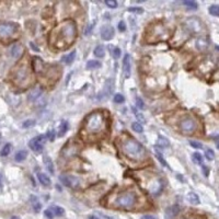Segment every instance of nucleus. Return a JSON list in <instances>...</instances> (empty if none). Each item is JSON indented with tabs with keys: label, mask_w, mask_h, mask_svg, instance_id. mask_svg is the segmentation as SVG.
<instances>
[{
	"label": "nucleus",
	"mask_w": 219,
	"mask_h": 219,
	"mask_svg": "<svg viewBox=\"0 0 219 219\" xmlns=\"http://www.w3.org/2000/svg\"><path fill=\"white\" fill-rule=\"evenodd\" d=\"M76 22L72 20H66L52 31L48 41L54 48L64 50V48L71 45L76 39Z\"/></svg>",
	"instance_id": "1"
},
{
	"label": "nucleus",
	"mask_w": 219,
	"mask_h": 219,
	"mask_svg": "<svg viewBox=\"0 0 219 219\" xmlns=\"http://www.w3.org/2000/svg\"><path fill=\"white\" fill-rule=\"evenodd\" d=\"M122 151L132 160H143L146 157V149L143 145L133 138H128L122 143Z\"/></svg>",
	"instance_id": "2"
},
{
	"label": "nucleus",
	"mask_w": 219,
	"mask_h": 219,
	"mask_svg": "<svg viewBox=\"0 0 219 219\" xmlns=\"http://www.w3.org/2000/svg\"><path fill=\"white\" fill-rule=\"evenodd\" d=\"M105 118L100 112L91 113L85 121V128L89 134H100L105 129Z\"/></svg>",
	"instance_id": "3"
},
{
	"label": "nucleus",
	"mask_w": 219,
	"mask_h": 219,
	"mask_svg": "<svg viewBox=\"0 0 219 219\" xmlns=\"http://www.w3.org/2000/svg\"><path fill=\"white\" fill-rule=\"evenodd\" d=\"M137 203V196L134 192L126 191L123 193L118 194L115 197V200L112 203V207L117 209H125V211H129V209L134 208L135 205Z\"/></svg>",
	"instance_id": "4"
},
{
	"label": "nucleus",
	"mask_w": 219,
	"mask_h": 219,
	"mask_svg": "<svg viewBox=\"0 0 219 219\" xmlns=\"http://www.w3.org/2000/svg\"><path fill=\"white\" fill-rule=\"evenodd\" d=\"M14 81L20 87H28L31 83V72L26 65H21L14 75Z\"/></svg>",
	"instance_id": "5"
},
{
	"label": "nucleus",
	"mask_w": 219,
	"mask_h": 219,
	"mask_svg": "<svg viewBox=\"0 0 219 219\" xmlns=\"http://www.w3.org/2000/svg\"><path fill=\"white\" fill-rule=\"evenodd\" d=\"M18 31L17 24L11 22H0V39H9Z\"/></svg>",
	"instance_id": "6"
},
{
	"label": "nucleus",
	"mask_w": 219,
	"mask_h": 219,
	"mask_svg": "<svg viewBox=\"0 0 219 219\" xmlns=\"http://www.w3.org/2000/svg\"><path fill=\"white\" fill-rule=\"evenodd\" d=\"M145 187L149 193L152 194V195H158V194L162 191L163 183H162V181H161V179L154 176L147 184H145Z\"/></svg>",
	"instance_id": "7"
},
{
	"label": "nucleus",
	"mask_w": 219,
	"mask_h": 219,
	"mask_svg": "<svg viewBox=\"0 0 219 219\" xmlns=\"http://www.w3.org/2000/svg\"><path fill=\"white\" fill-rule=\"evenodd\" d=\"M181 130L185 134H191L195 130L196 128V122L191 117H186V118L182 119L180 123Z\"/></svg>",
	"instance_id": "8"
},
{
	"label": "nucleus",
	"mask_w": 219,
	"mask_h": 219,
	"mask_svg": "<svg viewBox=\"0 0 219 219\" xmlns=\"http://www.w3.org/2000/svg\"><path fill=\"white\" fill-rule=\"evenodd\" d=\"M44 138H45V136L41 135V136H36V137H34L32 140H30L29 146H30L31 149H32L33 151H35V152H41L42 150H43Z\"/></svg>",
	"instance_id": "9"
},
{
	"label": "nucleus",
	"mask_w": 219,
	"mask_h": 219,
	"mask_svg": "<svg viewBox=\"0 0 219 219\" xmlns=\"http://www.w3.org/2000/svg\"><path fill=\"white\" fill-rule=\"evenodd\" d=\"M185 25H186V28L189 29L191 32H194V33H197L202 30V23H201L200 20L196 19V18H191V19L186 20Z\"/></svg>",
	"instance_id": "10"
},
{
	"label": "nucleus",
	"mask_w": 219,
	"mask_h": 219,
	"mask_svg": "<svg viewBox=\"0 0 219 219\" xmlns=\"http://www.w3.org/2000/svg\"><path fill=\"white\" fill-rule=\"evenodd\" d=\"M59 180H60V182L63 183L65 186H68V187L76 186L77 183H78V181H77L76 178L70 176V175H66V174H63V175L59 176Z\"/></svg>",
	"instance_id": "11"
},
{
	"label": "nucleus",
	"mask_w": 219,
	"mask_h": 219,
	"mask_svg": "<svg viewBox=\"0 0 219 219\" xmlns=\"http://www.w3.org/2000/svg\"><path fill=\"white\" fill-rule=\"evenodd\" d=\"M114 36V29L111 25H104L101 29V37L104 41H110Z\"/></svg>",
	"instance_id": "12"
},
{
	"label": "nucleus",
	"mask_w": 219,
	"mask_h": 219,
	"mask_svg": "<svg viewBox=\"0 0 219 219\" xmlns=\"http://www.w3.org/2000/svg\"><path fill=\"white\" fill-rule=\"evenodd\" d=\"M123 74L125 79H128L130 76V58L129 55H125L123 60Z\"/></svg>",
	"instance_id": "13"
},
{
	"label": "nucleus",
	"mask_w": 219,
	"mask_h": 219,
	"mask_svg": "<svg viewBox=\"0 0 219 219\" xmlns=\"http://www.w3.org/2000/svg\"><path fill=\"white\" fill-rule=\"evenodd\" d=\"M10 53L13 58H19V57H21L22 54H23V46H22L21 44H13V45L11 46Z\"/></svg>",
	"instance_id": "14"
},
{
	"label": "nucleus",
	"mask_w": 219,
	"mask_h": 219,
	"mask_svg": "<svg viewBox=\"0 0 219 219\" xmlns=\"http://www.w3.org/2000/svg\"><path fill=\"white\" fill-rule=\"evenodd\" d=\"M180 213V206L178 205H173V206H170L165 211V218L167 219H172L175 216H178V214Z\"/></svg>",
	"instance_id": "15"
},
{
	"label": "nucleus",
	"mask_w": 219,
	"mask_h": 219,
	"mask_svg": "<svg viewBox=\"0 0 219 219\" xmlns=\"http://www.w3.org/2000/svg\"><path fill=\"white\" fill-rule=\"evenodd\" d=\"M37 179H39V182H41V184H43L44 186H50V179L48 178L47 175H46L45 173H42V172H39V173H37Z\"/></svg>",
	"instance_id": "16"
},
{
	"label": "nucleus",
	"mask_w": 219,
	"mask_h": 219,
	"mask_svg": "<svg viewBox=\"0 0 219 219\" xmlns=\"http://www.w3.org/2000/svg\"><path fill=\"white\" fill-rule=\"evenodd\" d=\"M41 94H42V89H41V88H39V87L34 88V89L30 92V94H29V100H30V101L37 100V99L41 96Z\"/></svg>",
	"instance_id": "17"
},
{
	"label": "nucleus",
	"mask_w": 219,
	"mask_h": 219,
	"mask_svg": "<svg viewBox=\"0 0 219 219\" xmlns=\"http://www.w3.org/2000/svg\"><path fill=\"white\" fill-rule=\"evenodd\" d=\"M44 163H45L46 168L50 171V173H54V163H53V160L47 156H44Z\"/></svg>",
	"instance_id": "18"
},
{
	"label": "nucleus",
	"mask_w": 219,
	"mask_h": 219,
	"mask_svg": "<svg viewBox=\"0 0 219 219\" xmlns=\"http://www.w3.org/2000/svg\"><path fill=\"white\" fill-rule=\"evenodd\" d=\"M75 57H76V50H72L71 53H69V54L63 57V61L65 64H67V65H70L75 60Z\"/></svg>",
	"instance_id": "19"
},
{
	"label": "nucleus",
	"mask_w": 219,
	"mask_h": 219,
	"mask_svg": "<svg viewBox=\"0 0 219 219\" xmlns=\"http://www.w3.org/2000/svg\"><path fill=\"white\" fill-rule=\"evenodd\" d=\"M44 64H43V60L42 59H39V57H36V58H34V61H33V67H34V70L36 72H41L42 71V68H43Z\"/></svg>",
	"instance_id": "20"
},
{
	"label": "nucleus",
	"mask_w": 219,
	"mask_h": 219,
	"mask_svg": "<svg viewBox=\"0 0 219 219\" xmlns=\"http://www.w3.org/2000/svg\"><path fill=\"white\" fill-rule=\"evenodd\" d=\"M187 200H189V202L191 203V204L193 205H198L200 204V198H198V196L196 195L195 193H193V192H191V193L187 194Z\"/></svg>",
	"instance_id": "21"
},
{
	"label": "nucleus",
	"mask_w": 219,
	"mask_h": 219,
	"mask_svg": "<svg viewBox=\"0 0 219 219\" xmlns=\"http://www.w3.org/2000/svg\"><path fill=\"white\" fill-rule=\"evenodd\" d=\"M31 204H32L33 209H34V211H36V213H37V211H41L42 205H41V203L39 202L37 197H35V196H32V197H31Z\"/></svg>",
	"instance_id": "22"
},
{
	"label": "nucleus",
	"mask_w": 219,
	"mask_h": 219,
	"mask_svg": "<svg viewBox=\"0 0 219 219\" xmlns=\"http://www.w3.org/2000/svg\"><path fill=\"white\" fill-rule=\"evenodd\" d=\"M207 46H208L207 41L204 39H198L197 42H196V47H197L200 50H205L207 48Z\"/></svg>",
	"instance_id": "23"
},
{
	"label": "nucleus",
	"mask_w": 219,
	"mask_h": 219,
	"mask_svg": "<svg viewBox=\"0 0 219 219\" xmlns=\"http://www.w3.org/2000/svg\"><path fill=\"white\" fill-rule=\"evenodd\" d=\"M26 157H28V151H25V150H21V151H19L17 154H15L14 159H15V161H18V162H21V161L25 160Z\"/></svg>",
	"instance_id": "24"
},
{
	"label": "nucleus",
	"mask_w": 219,
	"mask_h": 219,
	"mask_svg": "<svg viewBox=\"0 0 219 219\" xmlns=\"http://www.w3.org/2000/svg\"><path fill=\"white\" fill-rule=\"evenodd\" d=\"M67 128H68L67 122H61L60 126H59V129H58V137H63L64 135L66 134V132H67Z\"/></svg>",
	"instance_id": "25"
},
{
	"label": "nucleus",
	"mask_w": 219,
	"mask_h": 219,
	"mask_svg": "<svg viewBox=\"0 0 219 219\" xmlns=\"http://www.w3.org/2000/svg\"><path fill=\"white\" fill-rule=\"evenodd\" d=\"M100 67H101V63L98 60H90L87 64L88 69H94V68H100Z\"/></svg>",
	"instance_id": "26"
},
{
	"label": "nucleus",
	"mask_w": 219,
	"mask_h": 219,
	"mask_svg": "<svg viewBox=\"0 0 219 219\" xmlns=\"http://www.w3.org/2000/svg\"><path fill=\"white\" fill-rule=\"evenodd\" d=\"M158 143L161 146V147H163V148H165V147H169L170 146V141L168 140L165 137H162V136H159V138H158Z\"/></svg>",
	"instance_id": "27"
},
{
	"label": "nucleus",
	"mask_w": 219,
	"mask_h": 219,
	"mask_svg": "<svg viewBox=\"0 0 219 219\" xmlns=\"http://www.w3.org/2000/svg\"><path fill=\"white\" fill-rule=\"evenodd\" d=\"M52 211H53V213H54V215H56V216H63L64 214H65L64 208H63V207H60V206L52 207Z\"/></svg>",
	"instance_id": "28"
},
{
	"label": "nucleus",
	"mask_w": 219,
	"mask_h": 219,
	"mask_svg": "<svg viewBox=\"0 0 219 219\" xmlns=\"http://www.w3.org/2000/svg\"><path fill=\"white\" fill-rule=\"evenodd\" d=\"M11 145L10 143H6V145L3 146V148H2V150H1V152H0V154H1L2 157H6V156H8L9 154H10V151H11Z\"/></svg>",
	"instance_id": "29"
},
{
	"label": "nucleus",
	"mask_w": 219,
	"mask_h": 219,
	"mask_svg": "<svg viewBox=\"0 0 219 219\" xmlns=\"http://www.w3.org/2000/svg\"><path fill=\"white\" fill-rule=\"evenodd\" d=\"M94 55H96V57H99V58L103 57L104 56V47H103L102 45L98 46V47L94 50Z\"/></svg>",
	"instance_id": "30"
},
{
	"label": "nucleus",
	"mask_w": 219,
	"mask_h": 219,
	"mask_svg": "<svg viewBox=\"0 0 219 219\" xmlns=\"http://www.w3.org/2000/svg\"><path fill=\"white\" fill-rule=\"evenodd\" d=\"M209 13L211 15H215V17H219V6L213 4V6L209 7Z\"/></svg>",
	"instance_id": "31"
},
{
	"label": "nucleus",
	"mask_w": 219,
	"mask_h": 219,
	"mask_svg": "<svg viewBox=\"0 0 219 219\" xmlns=\"http://www.w3.org/2000/svg\"><path fill=\"white\" fill-rule=\"evenodd\" d=\"M193 161L197 164H202L203 163V158H202V154H198V152H194L193 154Z\"/></svg>",
	"instance_id": "32"
},
{
	"label": "nucleus",
	"mask_w": 219,
	"mask_h": 219,
	"mask_svg": "<svg viewBox=\"0 0 219 219\" xmlns=\"http://www.w3.org/2000/svg\"><path fill=\"white\" fill-rule=\"evenodd\" d=\"M132 128H133V130L134 132H136V133H143V126H141V124L140 123H133L132 124Z\"/></svg>",
	"instance_id": "33"
},
{
	"label": "nucleus",
	"mask_w": 219,
	"mask_h": 219,
	"mask_svg": "<svg viewBox=\"0 0 219 219\" xmlns=\"http://www.w3.org/2000/svg\"><path fill=\"white\" fill-rule=\"evenodd\" d=\"M183 3L185 4V6L187 7V8H190V9H193V10H196L197 9V3H196L195 1H191V0H185Z\"/></svg>",
	"instance_id": "34"
},
{
	"label": "nucleus",
	"mask_w": 219,
	"mask_h": 219,
	"mask_svg": "<svg viewBox=\"0 0 219 219\" xmlns=\"http://www.w3.org/2000/svg\"><path fill=\"white\" fill-rule=\"evenodd\" d=\"M35 125V121L34 119H28L25 121L23 124H22V127L23 128H29V127H32V126Z\"/></svg>",
	"instance_id": "35"
},
{
	"label": "nucleus",
	"mask_w": 219,
	"mask_h": 219,
	"mask_svg": "<svg viewBox=\"0 0 219 219\" xmlns=\"http://www.w3.org/2000/svg\"><path fill=\"white\" fill-rule=\"evenodd\" d=\"M205 156H206V158L208 159V160H214V158H215V152L211 149H207L206 151H205Z\"/></svg>",
	"instance_id": "36"
},
{
	"label": "nucleus",
	"mask_w": 219,
	"mask_h": 219,
	"mask_svg": "<svg viewBox=\"0 0 219 219\" xmlns=\"http://www.w3.org/2000/svg\"><path fill=\"white\" fill-rule=\"evenodd\" d=\"M156 156H157V158H158V160L161 162V164H163L164 167H167V168H169V165H168V163L164 161V159L162 158V156H161V154L158 151V150H156Z\"/></svg>",
	"instance_id": "37"
},
{
	"label": "nucleus",
	"mask_w": 219,
	"mask_h": 219,
	"mask_svg": "<svg viewBox=\"0 0 219 219\" xmlns=\"http://www.w3.org/2000/svg\"><path fill=\"white\" fill-rule=\"evenodd\" d=\"M44 215H45V217L48 218V219H53V218H54V213H53L52 208H47V209H46V211H44Z\"/></svg>",
	"instance_id": "38"
},
{
	"label": "nucleus",
	"mask_w": 219,
	"mask_h": 219,
	"mask_svg": "<svg viewBox=\"0 0 219 219\" xmlns=\"http://www.w3.org/2000/svg\"><path fill=\"white\" fill-rule=\"evenodd\" d=\"M136 107H138V109H140V110H143V107H145V103H143V101L141 100L140 98L136 99Z\"/></svg>",
	"instance_id": "39"
},
{
	"label": "nucleus",
	"mask_w": 219,
	"mask_h": 219,
	"mask_svg": "<svg viewBox=\"0 0 219 219\" xmlns=\"http://www.w3.org/2000/svg\"><path fill=\"white\" fill-rule=\"evenodd\" d=\"M124 96H122V94H115V96H114V102H116V103H123L124 102Z\"/></svg>",
	"instance_id": "40"
},
{
	"label": "nucleus",
	"mask_w": 219,
	"mask_h": 219,
	"mask_svg": "<svg viewBox=\"0 0 219 219\" xmlns=\"http://www.w3.org/2000/svg\"><path fill=\"white\" fill-rule=\"evenodd\" d=\"M46 137H47V139L50 141H54V139H55V133H54V130H48L47 134H46Z\"/></svg>",
	"instance_id": "41"
},
{
	"label": "nucleus",
	"mask_w": 219,
	"mask_h": 219,
	"mask_svg": "<svg viewBox=\"0 0 219 219\" xmlns=\"http://www.w3.org/2000/svg\"><path fill=\"white\" fill-rule=\"evenodd\" d=\"M105 3H107V6L110 7V8H116L117 7V2L115 1V0H107Z\"/></svg>",
	"instance_id": "42"
},
{
	"label": "nucleus",
	"mask_w": 219,
	"mask_h": 219,
	"mask_svg": "<svg viewBox=\"0 0 219 219\" xmlns=\"http://www.w3.org/2000/svg\"><path fill=\"white\" fill-rule=\"evenodd\" d=\"M113 56H114V58H118L119 56H121V50L119 48H114L113 50Z\"/></svg>",
	"instance_id": "43"
},
{
	"label": "nucleus",
	"mask_w": 219,
	"mask_h": 219,
	"mask_svg": "<svg viewBox=\"0 0 219 219\" xmlns=\"http://www.w3.org/2000/svg\"><path fill=\"white\" fill-rule=\"evenodd\" d=\"M190 143H191V146H193L194 148H197V149H198V148H202V147H203L202 143H197V141H194V140H192Z\"/></svg>",
	"instance_id": "44"
},
{
	"label": "nucleus",
	"mask_w": 219,
	"mask_h": 219,
	"mask_svg": "<svg viewBox=\"0 0 219 219\" xmlns=\"http://www.w3.org/2000/svg\"><path fill=\"white\" fill-rule=\"evenodd\" d=\"M129 12H137V13H143V9L141 8H128Z\"/></svg>",
	"instance_id": "45"
},
{
	"label": "nucleus",
	"mask_w": 219,
	"mask_h": 219,
	"mask_svg": "<svg viewBox=\"0 0 219 219\" xmlns=\"http://www.w3.org/2000/svg\"><path fill=\"white\" fill-rule=\"evenodd\" d=\"M118 30L121 31V32H124V31L126 30V25H125V23H124L123 21H121L118 23Z\"/></svg>",
	"instance_id": "46"
},
{
	"label": "nucleus",
	"mask_w": 219,
	"mask_h": 219,
	"mask_svg": "<svg viewBox=\"0 0 219 219\" xmlns=\"http://www.w3.org/2000/svg\"><path fill=\"white\" fill-rule=\"evenodd\" d=\"M135 115H136V117H137V118H138V119H139V121H140V122H143H143L146 121V119H145V117L143 116V114H141V113H135Z\"/></svg>",
	"instance_id": "47"
},
{
	"label": "nucleus",
	"mask_w": 219,
	"mask_h": 219,
	"mask_svg": "<svg viewBox=\"0 0 219 219\" xmlns=\"http://www.w3.org/2000/svg\"><path fill=\"white\" fill-rule=\"evenodd\" d=\"M30 46H31V48H32V50H35V52H39V48H37L36 46H35L34 43H30Z\"/></svg>",
	"instance_id": "48"
},
{
	"label": "nucleus",
	"mask_w": 219,
	"mask_h": 219,
	"mask_svg": "<svg viewBox=\"0 0 219 219\" xmlns=\"http://www.w3.org/2000/svg\"><path fill=\"white\" fill-rule=\"evenodd\" d=\"M203 171H204L205 176L208 175V169H207V168H206V165H203Z\"/></svg>",
	"instance_id": "49"
},
{
	"label": "nucleus",
	"mask_w": 219,
	"mask_h": 219,
	"mask_svg": "<svg viewBox=\"0 0 219 219\" xmlns=\"http://www.w3.org/2000/svg\"><path fill=\"white\" fill-rule=\"evenodd\" d=\"M143 219H156L154 217V216H151V215H146V216H143Z\"/></svg>",
	"instance_id": "50"
},
{
	"label": "nucleus",
	"mask_w": 219,
	"mask_h": 219,
	"mask_svg": "<svg viewBox=\"0 0 219 219\" xmlns=\"http://www.w3.org/2000/svg\"><path fill=\"white\" fill-rule=\"evenodd\" d=\"M88 219H100V218H98V217H96V216L91 215V216H89V217H88Z\"/></svg>",
	"instance_id": "51"
},
{
	"label": "nucleus",
	"mask_w": 219,
	"mask_h": 219,
	"mask_svg": "<svg viewBox=\"0 0 219 219\" xmlns=\"http://www.w3.org/2000/svg\"><path fill=\"white\" fill-rule=\"evenodd\" d=\"M2 185V178H1V174H0V187H1Z\"/></svg>",
	"instance_id": "52"
},
{
	"label": "nucleus",
	"mask_w": 219,
	"mask_h": 219,
	"mask_svg": "<svg viewBox=\"0 0 219 219\" xmlns=\"http://www.w3.org/2000/svg\"><path fill=\"white\" fill-rule=\"evenodd\" d=\"M217 148H218V149H219V143H217Z\"/></svg>",
	"instance_id": "53"
}]
</instances>
